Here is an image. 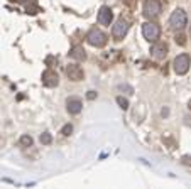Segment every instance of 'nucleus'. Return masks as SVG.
<instances>
[{
    "label": "nucleus",
    "mask_w": 191,
    "mask_h": 189,
    "mask_svg": "<svg viewBox=\"0 0 191 189\" xmlns=\"http://www.w3.org/2000/svg\"><path fill=\"white\" fill-rule=\"evenodd\" d=\"M127 32H128V22L123 19H118L115 26L112 27V36H113L115 41H122L127 36Z\"/></svg>",
    "instance_id": "nucleus-6"
},
{
    "label": "nucleus",
    "mask_w": 191,
    "mask_h": 189,
    "mask_svg": "<svg viewBox=\"0 0 191 189\" xmlns=\"http://www.w3.org/2000/svg\"><path fill=\"white\" fill-rule=\"evenodd\" d=\"M118 90H120V91H123V90H125V91H128V95H132V93H134V88H132V86H128V85H120V86H118Z\"/></svg>",
    "instance_id": "nucleus-18"
},
{
    "label": "nucleus",
    "mask_w": 191,
    "mask_h": 189,
    "mask_svg": "<svg viewBox=\"0 0 191 189\" xmlns=\"http://www.w3.org/2000/svg\"><path fill=\"white\" fill-rule=\"evenodd\" d=\"M189 66H191V57H189V54H186V52L176 56V59L173 62V68H174V73L176 74H186Z\"/></svg>",
    "instance_id": "nucleus-2"
},
{
    "label": "nucleus",
    "mask_w": 191,
    "mask_h": 189,
    "mask_svg": "<svg viewBox=\"0 0 191 189\" xmlns=\"http://www.w3.org/2000/svg\"><path fill=\"white\" fill-rule=\"evenodd\" d=\"M186 22H188V17H186V12L183 9H176L171 14V17H169V26L174 31H181L186 26Z\"/></svg>",
    "instance_id": "nucleus-3"
},
{
    "label": "nucleus",
    "mask_w": 191,
    "mask_h": 189,
    "mask_svg": "<svg viewBox=\"0 0 191 189\" xmlns=\"http://www.w3.org/2000/svg\"><path fill=\"white\" fill-rule=\"evenodd\" d=\"M39 140H41V144H44V145H49L53 142V135L49 132H44V133H41V137H39Z\"/></svg>",
    "instance_id": "nucleus-13"
},
{
    "label": "nucleus",
    "mask_w": 191,
    "mask_h": 189,
    "mask_svg": "<svg viewBox=\"0 0 191 189\" xmlns=\"http://www.w3.org/2000/svg\"><path fill=\"white\" fill-rule=\"evenodd\" d=\"M142 36L144 39H147L149 42H156L161 36V27L156 22H146L142 26Z\"/></svg>",
    "instance_id": "nucleus-4"
},
{
    "label": "nucleus",
    "mask_w": 191,
    "mask_h": 189,
    "mask_svg": "<svg viewBox=\"0 0 191 189\" xmlns=\"http://www.w3.org/2000/svg\"><path fill=\"white\" fill-rule=\"evenodd\" d=\"M161 14V3L157 0H146L144 2V17L156 19Z\"/></svg>",
    "instance_id": "nucleus-5"
},
{
    "label": "nucleus",
    "mask_w": 191,
    "mask_h": 189,
    "mask_svg": "<svg viewBox=\"0 0 191 189\" xmlns=\"http://www.w3.org/2000/svg\"><path fill=\"white\" fill-rule=\"evenodd\" d=\"M112 20H113V12H112L110 7H102L100 12H98V22L102 26H110Z\"/></svg>",
    "instance_id": "nucleus-11"
},
{
    "label": "nucleus",
    "mask_w": 191,
    "mask_h": 189,
    "mask_svg": "<svg viewBox=\"0 0 191 189\" xmlns=\"http://www.w3.org/2000/svg\"><path fill=\"white\" fill-rule=\"evenodd\" d=\"M86 42L90 46H93V47H103V46L107 44V36L103 34L100 29L93 27L88 31V34H86Z\"/></svg>",
    "instance_id": "nucleus-1"
},
{
    "label": "nucleus",
    "mask_w": 191,
    "mask_h": 189,
    "mask_svg": "<svg viewBox=\"0 0 191 189\" xmlns=\"http://www.w3.org/2000/svg\"><path fill=\"white\" fill-rule=\"evenodd\" d=\"M117 103L120 105V108H122V110H127V108H128V102L123 98V96H117Z\"/></svg>",
    "instance_id": "nucleus-15"
},
{
    "label": "nucleus",
    "mask_w": 191,
    "mask_h": 189,
    "mask_svg": "<svg viewBox=\"0 0 191 189\" xmlns=\"http://www.w3.org/2000/svg\"><path fill=\"white\" fill-rule=\"evenodd\" d=\"M66 74H68V78L71 79V81H81L83 76H85L83 69L78 64H68L66 66Z\"/></svg>",
    "instance_id": "nucleus-9"
},
{
    "label": "nucleus",
    "mask_w": 191,
    "mask_h": 189,
    "mask_svg": "<svg viewBox=\"0 0 191 189\" xmlns=\"http://www.w3.org/2000/svg\"><path fill=\"white\" fill-rule=\"evenodd\" d=\"M189 108H191V102H189Z\"/></svg>",
    "instance_id": "nucleus-23"
},
{
    "label": "nucleus",
    "mask_w": 191,
    "mask_h": 189,
    "mask_svg": "<svg viewBox=\"0 0 191 189\" xmlns=\"http://www.w3.org/2000/svg\"><path fill=\"white\" fill-rule=\"evenodd\" d=\"M73 132V125L71 123H66L63 128H61V133H63V135H69V133Z\"/></svg>",
    "instance_id": "nucleus-16"
},
{
    "label": "nucleus",
    "mask_w": 191,
    "mask_h": 189,
    "mask_svg": "<svg viewBox=\"0 0 191 189\" xmlns=\"http://www.w3.org/2000/svg\"><path fill=\"white\" fill-rule=\"evenodd\" d=\"M189 36H191V26H189Z\"/></svg>",
    "instance_id": "nucleus-22"
},
{
    "label": "nucleus",
    "mask_w": 191,
    "mask_h": 189,
    "mask_svg": "<svg viewBox=\"0 0 191 189\" xmlns=\"http://www.w3.org/2000/svg\"><path fill=\"white\" fill-rule=\"evenodd\" d=\"M151 54H152V57H154V59H157V61L164 59V57L168 56V44H164V42H156V44L151 47Z\"/></svg>",
    "instance_id": "nucleus-8"
},
{
    "label": "nucleus",
    "mask_w": 191,
    "mask_h": 189,
    "mask_svg": "<svg viewBox=\"0 0 191 189\" xmlns=\"http://www.w3.org/2000/svg\"><path fill=\"white\" fill-rule=\"evenodd\" d=\"M183 162L189 166V164H191V155H183Z\"/></svg>",
    "instance_id": "nucleus-20"
},
{
    "label": "nucleus",
    "mask_w": 191,
    "mask_h": 189,
    "mask_svg": "<svg viewBox=\"0 0 191 189\" xmlns=\"http://www.w3.org/2000/svg\"><path fill=\"white\" fill-rule=\"evenodd\" d=\"M174 39H176V42L179 44V46H184V44H186V37L183 36V34H178L176 37H174Z\"/></svg>",
    "instance_id": "nucleus-17"
},
{
    "label": "nucleus",
    "mask_w": 191,
    "mask_h": 189,
    "mask_svg": "<svg viewBox=\"0 0 191 189\" xmlns=\"http://www.w3.org/2000/svg\"><path fill=\"white\" fill-rule=\"evenodd\" d=\"M43 83H44V86H48V88H54V86H58V83H59V76H58L56 71L46 69L43 73Z\"/></svg>",
    "instance_id": "nucleus-7"
},
{
    "label": "nucleus",
    "mask_w": 191,
    "mask_h": 189,
    "mask_svg": "<svg viewBox=\"0 0 191 189\" xmlns=\"http://www.w3.org/2000/svg\"><path fill=\"white\" fill-rule=\"evenodd\" d=\"M66 108H68V112L71 113V115H78V113L83 110V103H81L80 98L71 96V98L66 100Z\"/></svg>",
    "instance_id": "nucleus-10"
},
{
    "label": "nucleus",
    "mask_w": 191,
    "mask_h": 189,
    "mask_svg": "<svg viewBox=\"0 0 191 189\" xmlns=\"http://www.w3.org/2000/svg\"><path fill=\"white\" fill-rule=\"evenodd\" d=\"M86 98H88V100H95V98H97V91H88V93H86Z\"/></svg>",
    "instance_id": "nucleus-19"
},
{
    "label": "nucleus",
    "mask_w": 191,
    "mask_h": 189,
    "mask_svg": "<svg viewBox=\"0 0 191 189\" xmlns=\"http://www.w3.org/2000/svg\"><path fill=\"white\" fill-rule=\"evenodd\" d=\"M19 144L22 147H31L32 145V137L31 135H22V137H20V140H19Z\"/></svg>",
    "instance_id": "nucleus-14"
},
{
    "label": "nucleus",
    "mask_w": 191,
    "mask_h": 189,
    "mask_svg": "<svg viewBox=\"0 0 191 189\" xmlns=\"http://www.w3.org/2000/svg\"><path fill=\"white\" fill-rule=\"evenodd\" d=\"M69 56H71L73 59H76V61H85L86 59V52H85V49H83L81 46H73L71 51H69Z\"/></svg>",
    "instance_id": "nucleus-12"
},
{
    "label": "nucleus",
    "mask_w": 191,
    "mask_h": 189,
    "mask_svg": "<svg viewBox=\"0 0 191 189\" xmlns=\"http://www.w3.org/2000/svg\"><path fill=\"white\" fill-rule=\"evenodd\" d=\"M122 2H125L127 5H130V7H132V5H134V3L137 2V0H122Z\"/></svg>",
    "instance_id": "nucleus-21"
}]
</instances>
